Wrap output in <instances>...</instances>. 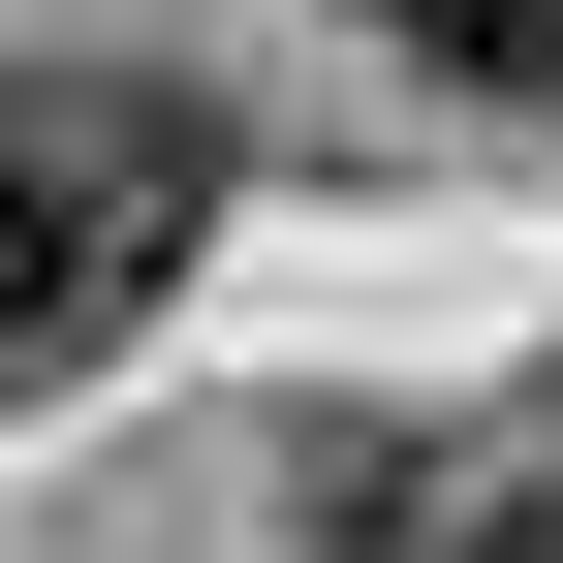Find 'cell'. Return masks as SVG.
<instances>
[{
  "label": "cell",
  "mask_w": 563,
  "mask_h": 563,
  "mask_svg": "<svg viewBox=\"0 0 563 563\" xmlns=\"http://www.w3.org/2000/svg\"><path fill=\"white\" fill-rule=\"evenodd\" d=\"M313 470V563H501V470L470 439H282Z\"/></svg>",
  "instance_id": "2"
},
{
  "label": "cell",
  "mask_w": 563,
  "mask_h": 563,
  "mask_svg": "<svg viewBox=\"0 0 563 563\" xmlns=\"http://www.w3.org/2000/svg\"><path fill=\"white\" fill-rule=\"evenodd\" d=\"M532 470H563V407H532Z\"/></svg>",
  "instance_id": "4"
},
{
  "label": "cell",
  "mask_w": 563,
  "mask_h": 563,
  "mask_svg": "<svg viewBox=\"0 0 563 563\" xmlns=\"http://www.w3.org/2000/svg\"><path fill=\"white\" fill-rule=\"evenodd\" d=\"M407 63H439V95H563V0H376Z\"/></svg>",
  "instance_id": "3"
},
{
  "label": "cell",
  "mask_w": 563,
  "mask_h": 563,
  "mask_svg": "<svg viewBox=\"0 0 563 563\" xmlns=\"http://www.w3.org/2000/svg\"><path fill=\"white\" fill-rule=\"evenodd\" d=\"M188 220H220V125L188 95H125V63L95 95H0V407L95 376V344L188 282Z\"/></svg>",
  "instance_id": "1"
}]
</instances>
